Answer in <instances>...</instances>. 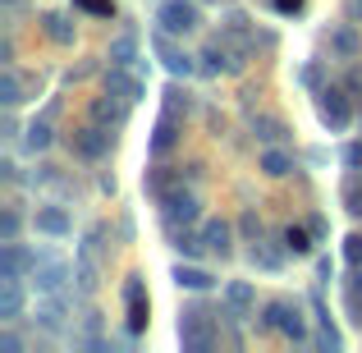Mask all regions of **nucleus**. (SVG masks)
<instances>
[{
  "mask_svg": "<svg viewBox=\"0 0 362 353\" xmlns=\"http://www.w3.org/2000/svg\"><path fill=\"white\" fill-rule=\"evenodd\" d=\"M252 262H257V266H262V271H280V266H284V257H280V253H275V248H266V243H257V248H252Z\"/></svg>",
  "mask_w": 362,
  "mask_h": 353,
  "instance_id": "c756f323",
  "label": "nucleus"
},
{
  "mask_svg": "<svg viewBox=\"0 0 362 353\" xmlns=\"http://www.w3.org/2000/svg\"><path fill=\"white\" fill-rule=\"evenodd\" d=\"M124 303H129V330L147 326V294H142V275H129L124 284Z\"/></svg>",
  "mask_w": 362,
  "mask_h": 353,
  "instance_id": "9d476101",
  "label": "nucleus"
},
{
  "mask_svg": "<svg viewBox=\"0 0 362 353\" xmlns=\"http://www.w3.org/2000/svg\"><path fill=\"white\" fill-rule=\"evenodd\" d=\"M225 303H230V317H247L252 303H257V289L247 280H230L225 284Z\"/></svg>",
  "mask_w": 362,
  "mask_h": 353,
  "instance_id": "2eb2a0df",
  "label": "nucleus"
},
{
  "mask_svg": "<svg viewBox=\"0 0 362 353\" xmlns=\"http://www.w3.org/2000/svg\"><path fill=\"white\" fill-rule=\"evenodd\" d=\"M23 142H28V151H46V147H51V124H46V120H42V124H33Z\"/></svg>",
  "mask_w": 362,
  "mask_h": 353,
  "instance_id": "c85d7f7f",
  "label": "nucleus"
},
{
  "mask_svg": "<svg viewBox=\"0 0 362 353\" xmlns=\"http://www.w3.org/2000/svg\"><path fill=\"white\" fill-rule=\"evenodd\" d=\"M156 23L165 28L170 37H188V33H197L202 14H197V5H193V0H160V9H156Z\"/></svg>",
  "mask_w": 362,
  "mask_h": 353,
  "instance_id": "f257e3e1",
  "label": "nucleus"
},
{
  "mask_svg": "<svg viewBox=\"0 0 362 353\" xmlns=\"http://www.w3.org/2000/svg\"><path fill=\"white\" fill-rule=\"evenodd\" d=\"M179 340H184V349H193V353H206L216 345V330L206 326V312L202 308H188L184 317H179Z\"/></svg>",
  "mask_w": 362,
  "mask_h": 353,
  "instance_id": "7ed1b4c3",
  "label": "nucleus"
},
{
  "mask_svg": "<svg viewBox=\"0 0 362 353\" xmlns=\"http://www.w3.org/2000/svg\"><path fill=\"white\" fill-rule=\"evenodd\" d=\"M106 92H115V97H124V101L133 106V101L142 97V83H138V79H129V74H124L119 64H115V69L106 74Z\"/></svg>",
  "mask_w": 362,
  "mask_h": 353,
  "instance_id": "f3484780",
  "label": "nucleus"
},
{
  "mask_svg": "<svg viewBox=\"0 0 362 353\" xmlns=\"http://www.w3.org/2000/svg\"><path fill=\"white\" fill-rule=\"evenodd\" d=\"M175 142H179V115H160L156 120V133H151V156H165V151H175Z\"/></svg>",
  "mask_w": 362,
  "mask_h": 353,
  "instance_id": "ddd939ff",
  "label": "nucleus"
},
{
  "mask_svg": "<svg viewBox=\"0 0 362 353\" xmlns=\"http://www.w3.org/2000/svg\"><path fill=\"white\" fill-rule=\"evenodd\" d=\"M175 284L179 289H193V294H206L216 284V275L202 271V266H175Z\"/></svg>",
  "mask_w": 362,
  "mask_h": 353,
  "instance_id": "dca6fc26",
  "label": "nucleus"
},
{
  "mask_svg": "<svg viewBox=\"0 0 362 353\" xmlns=\"http://www.w3.org/2000/svg\"><path fill=\"white\" fill-rule=\"evenodd\" d=\"M42 257H33L28 248L18 243H0V275H23V271H37Z\"/></svg>",
  "mask_w": 362,
  "mask_h": 353,
  "instance_id": "1a4fd4ad",
  "label": "nucleus"
},
{
  "mask_svg": "<svg viewBox=\"0 0 362 353\" xmlns=\"http://www.w3.org/2000/svg\"><path fill=\"white\" fill-rule=\"evenodd\" d=\"M133 51H138V46H133V37H115V42H110V64H133Z\"/></svg>",
  "mask_w": 362,
  "mask_h": 353,
  "instance_id": "cd10ccee",
  "label": "nucleus"
},
{
  "mask_svg": "<svg viewBox=\"0 0 362 353\" xmlns=\"http://www.w3.org/2000/svg\"><path fill=\"white\" fill-rule=\"evenodd\" d=\"M165 110H170V115H179V110L188 115V110H193V97H188V92L175 83V88H165Z\"/></svg>",
  "mask_w": 362,
  "mask_h": 353,
  "instance_id": "bb28decb",
  "label": "nucleus"
},
{
  "mask_svg": "<svg viewBox=\"0 0 362 353\" xmlns=\"http://www.w3.org/2000/svg\"><path fill=\"white\" fill-rule=\"evenodd\" d=\"M202 243H206V238H197V234H179V230H175V248H179L184 257H197V253H202Z\"/></svg>",
  "mask_w": 362,
  "mask_h": 353,
  "instance_id": "2f4dec72",
  "label": "nucleus"
},
{
  "mask_svg": "<svg viewBox=\"0 0 362 353\" xmlns=\"http://www.w3.org/2000/svg\"><path fill=\"white\" fill-rule=\"evenodd\" d=\"M344 308H349V321L362 326V294L358 289H344Z\"/></svg>",
  "mask_w": 362,
  "mask_h": 353,
  "instance_id": "72a5a7b5",
  "label": "nucleus"
},
{
  "mask_svg": "<svg viewBox=\"0 0 362 353\" xmlns=\"http://www.w3.org/2000/svg\"><path fill=\"white\" fill-rule=\"evenodd\" d=\"M202 238H206V253H216V257H230L234 253V243H230V221H221V216H216V221H206L202 225Z\"/></svg>",
  "mask_w": 362,
  "mask_h": 353,
  "instance_id": "4468645a",
  "label": "nucleus"
},
{
  "mask_svg": "<svg viewBox=\"0 0 362 353\" xmlns=\"http://www.w3.org/2000/svg\"><path fill=\"white\" fill-rule=\"evenodd\" d=\"M317 115L321 124H330L335 133H344L349 124H354V110H349V97L339 88H321V97H317Z\"/></svg>",
  "mask_w": 362,
  "mask_h": 353,
  "instance_id": "20e7f679",
  "label": "nucleus"
},
{
  "mask_svg": "<svg viewBox=\"0 0 362 353\" xmlns=\"http://www.w3.org/2000/svg\"><path fill=\"white\" fill-rule=\"evenodd\" d=\"M262 326H266V330H280V335H289L293 345H303V340H308V321H303V312L293 308V303H266Z\"/></svg>",
  "mask_w": 362,
  "mask_h": 353,
  "instance_id": "f03ea898",
  "label": "nucleus"
},
{
  "mask_svg": "<svg viewBox=\"0 0 362 353\" xmlns=\"http://www.w3.org/2000/svg\"><path fill=\"white\" fill-rule=\"evenodd\" d=\"M64 275H69V271H64L60 262H51V266H42V271H33V280H37V289H42V294H55L64 284Z\"/></svg>",
  "mask_w": 362,
  "mask_h": 353,
  "instance_id": "4be33fe9",
  "label": "nucleus"
},
{
  "mask_svg": "<svg viewBox=\"0 0 362 353\" xmlns=\"http://www.w3.org/2000/svg\"><path fill=\"white\" fill-rule=\"evenodd\" d=\"M202 69H206V74H221V69L239 74V69H243V60H230L221 46H206V51H202Z\"/></svg>",
  "mask_w": 362,
  "mask_h": 353,
  "instance_id": "aec40b11",
  "label": "nucleus"
},
{
  "mask_svg": "<svg viewBox=\"0 0 362 353\" xmlns=\"http://www.w3.org/2000/svg\"><path fill=\"white\" fill-rule=\"evenodd\" d=\"M344 161H349V170H362V142H354V147L344 151Z\"/></svg>",
  "mask_w": 362,
  "mask_h": 353,
  "instance_id": "e433bc0d",
  "label": "nucleus"
},
{
  "mask_svg": "<svg viewBox=\"0 0 362 353\" xmlns=\"http://www.w3.org/2000/svg\"><path fill=\"white\" fill-rule=\"evenodd\" d=\"M92 120H101V124H110V129H119V124L129 120V101L115 97V92H106V97L92 101Z\"/></svg>",
  "mask_w": 362,
  "mask_h": 353,
  "instance_id": "9b49d317",
  "label": "nucleus"
},
{
  "mask_svg": "<svg viewBox=\"0 0 362 353\" xmlns=\"http://www.w3.org/2000/svg\"><path fill=\"white\" fill-rule=\"evenodd\" d=\"M344 212L349 216H362V175H349L344 179Z\"/></svg>",
  "mask_w": 362,
  "mask_h": 353,
  "instance_id": "393cba45",
  "label": "nucleus"
},
{
  "mask_svg": "<svg viewBox=\"0 0 362 353\" xmlns=\"http://www.w3.org/2000/svg\"><path fill=\"white\" fill-rule=\"evenodd\" d=\"M18 225H23V221H18V212H5V216H0V243H14V238H18Z\"/></svg>",
  "mask_w": 362,
  "mask_h": 353,
  "instance_id": "7c9ffc66",
  "label": "nucleus"
},
{
  "mask_svg": "<svg viewBox=\"0 0 362 353\" xmlns=\"http://www.w3.org/2000/svg\"><path fill=\"white\" fill-rule=\"evenodd\" d=\"M239 225H243V234H247V238L262 234V221H257V212H243V221H239Z\"/></svg>",
  "mask_w": 362,
  "mask_h": 353,
  "instance_id": "c9c22d12",
  "label": "nucleus"
},
{
  "mask_svg": "<svg viewBox=\"0 0 362 353\" xmlns=\"http://www.w3.org/2000/svg\"><path fill=\"white\" fill-rule=\"evenodd\" d=\"M354 14H358V18H362V0H354Z\"/></svg>",
  "mask_w": 362,
  "mask_h": 353,
  "instance_id": "ea45409f",
  "label": "nucleus"
},
{
  "mask_svg": "<svg viewBox=\"0 0 362 353\" xmlns=\"http://www.w3.org/2000/svg\"><path fill=\"white\" fill-rule=\"evenodd\" d=\"M0 101H5L9 110H14V106H23V83H18V79H14L9 69L0 74Z\"/></svg>",
  "mask_w": 362,
  "mask_h": 353,
  "instance_id": "b1692460",
  "label": "nucleus"
},
{
  "mask_svg": "<svg viewBox=\"0 0 362 353\" xmlns=\"http://www.w3.org/2000/svg\"><path fill=\"white\" fill-rule=\"evenodd\" d=\"M344 262L349 266H362V234H349L344 238Z\"/></svg>",
  "mask_w": 362,
  "mask_h": 353,
  "instance_id": "f704fd0d",
  "label": "nucleus"
},
{
  "mask_svg": "<svg viewBox=\"0 0 362 353\" xmlns=\"http://www.w3.org/2000/svg\"><path fill=\"white\" fill-rule=\"evenodd\" d=\"M18 312H23V284H18V275H0V321H18Z\"/></svg>",
  "mask_w": 362,
  "mask_h": 353,
  "instance_id": "6e6552de",
  "label": "nucleus"
},
{
  "mask_svg": "<svg viewBox=\"0 0 362 353\" xmlns=\"http://www.w3.org/2000/svg\"><path fill=\"white\" fill-rule=\"evenodd\" d=\"M37 230L42 234H51V238H64L74 230V221H69V212H64V207H37Z\"/></svg>",
  "mask_w": 362,
  "mask_h": 353,
  "instance_id": "f8f14e48",
  "label": "nucleus"
},
{
  "mask_svg": "<svg viewBox=\"0 0 362 353\" xmlns=\"http://www.w3.org/2000/svg\"><path fill=\"white\" fill-rule=\"evenodd\" d=\"M330 51H335L339 60H358V55H362L358 33H354V28H335V33H330Z\"/></svg>",
  "mask_w": 362,
  "mask_h": 353,
  "instance_id": "6ab92c4d",
  "label": "nucleus"
},
{
  "mask_svg": "<svg viewBox=\"0 0 362 353\" xmlns=\"http://www.w3.org/2000/svg\"><path fill=\"white\" fill-rule=\"evenodd\" d=\"M275 9H280V14H298L303 0H275Z\"/></svg>",
  "mask_w": 362,
  "mask_h": 353,
  "instance_id": "58836bf2",
  "label": "nucleus"
},
{
  "mask_svg": "<svg viewBox=\"0 0 362 353\" xmlns=\"http://www.w3.org/2000/svg\"><path fill=\"white\" fill-rule=\"evenodd\" d=\"M18 349H23V345H18V335H9V330H5V335H0V353H18Z\"/></svg>",
  "mask_w": 362,
  "mask_h": 353,
  "instance_id": "4c0bfd02",
  "label": "nucleus"
},
{
  "mask_svg": "<svg viewBox=\"0 0 362 353\" xmlns=\"http://www.w3.org/2000/svg\"><path fill=\"white\" fill-rule=\"evenodd\" d=\"M284 248H289L293 257H308V253H312V238H308V230L289 225V230H284Z\"/></svg>",
  "mask_w": 362,
  "mask_h": 353,
  "instance_id": "a878e982",
  "label": "nucleus"
},
{
  "mask_svg": "<svg viewBox=\"0 0 362 353\" xmlns=\"http://www.w3.org/2000/svg\"><path fill=\"white\" fill-rule=\"evenodd\" d=\"M110 142H115V133H110V129H101V120L74 133V151H78L83 161H101V156L110 151Z\"/></svg>",
  "mask_w": 362,
  "mask_h": 353,
  "instance_id": "423d86ee",
  "label": "nucleus"
},
{
  "mask_svg": "<svg viewBox=\"0 0 362 353\" xmlns=\"http://www.w3.org/2000/svg\"><path fill=\"white\" fill-rule=\"evenodd\" d=\"M160 221H165V230H179V225H193L197 221V197L193 193H165L160 197Z\"/></svg>",
  "mask_w": 362,
  "mask_h": 353,
  "instance_id": "39448f33",
  "label": "nucleus"
},
{
  "mask_svg": "<svg viewBox=\"0 0 362 353\" xmlns=\"http://www.w3.org/2000/svg\"><path fill=\"white\" fill-rule=\"evenodd\" d=\"M289 170H293V156H289V151H280V147L271 142V147L262 151V175H266V179H284Z\"/></svg>",
  "mask_w": 362,
  "mask_h": 353,
  "instance_id": "a211bd4d",
  "label": "nucleus"
},
{
  "mask_svg": "<svg viewBox=\"0 0 362 353\" xmlns=\"http://www.w3.org/2000/svg\"><path fill=\"white\" fill-rule=\"evenodd\" d=\"M78 9H88L97 18H115V0H78Z\"/></svg>",
  "mask_w": 362,
  "mask_h": 353,
  "instance_id": "473e14b6",
  "label": "nucleus"
},
{
  "mask_svg": "<svg viewBox=\"0 0 362 353\" xmlns=\"http://www.w3.org/2000/svg\"><path fill=\"white\" fill-rule=\"evenodd\" d=\"M252 133H257L262 142H284V138H289V129H284L280 120H271V115H257V120H252Z\"/></svg>",
  "mask_w": 362,
  "mask_h": 353,
  "instance_id": "5701e85b",
  "label": "nucleus"
},
{
  "mask_svg": "<svg viewBox=\"0 0 362 353\" xmlns=\"http://www.w3.org/2000/svg\"><path fill=\"white\" fill-rule=\"evenodd\" d=\"M42 28H46V37H51V42L74 46V23H69L64 14H46V18H42Z\"/></svg>",
  "mask_w": 362,
  "mask_h": 353,
  "instance_id": "412c9836",
  "label": "nucleus"
},
{
  "mask_svg": "<svg viewBox=\"0 0 362 353\" xmlns=\"http://www.w3.org/2000/svg\"><path fill=\"white\" fill-rule=\"evenodd\" d=\"M151 46L160 51V64H165V69L175 74V79H188V74H193V55L175 51V46H170V33H165V28H160V33L151 37Z\"/></svg>",
  "mask_w": 362,
  "mask_h": 353,
  "instance_id": "0eeeda50",
  "label": "nucleus"
}]
</instances>
